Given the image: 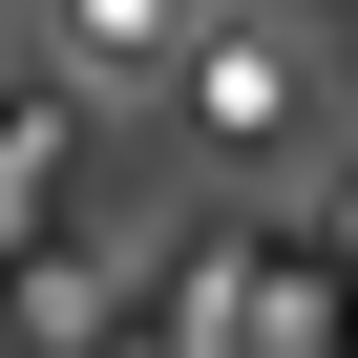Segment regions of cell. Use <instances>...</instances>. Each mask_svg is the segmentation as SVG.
<instances>
[{
	"label": "cell",
	"mask_w": 358,
	"mask_h": 358,
	"mask_svg": "<svg viewBox=\"0 0 358 358\" xmlns=\"http://www.w3.org/2000/svg\"><path fill=\"white\" fill-rule=\"evenodd\" d=\"M169 106H190V148H295L316 127V43L295 22H253V0H232V22H211V0H190V43H169Z\"/></svg>",
	"instance_id": "cell-1"
},
{
	"label": "cell",
	"mask_w": 358,
	"mask_h": 358,
	"mask_svg": "<svg viewBox=\"0 0 358 358\" xmlns=\"http://www.w3.org/2000/svg\"><path fill=\"white\" fill-rule=\"evenodd\" d=\"M64 43H85V85H148L169 43H190V0H64Z\"/></svg>",
	"instance_id": "cell-2"
}]
</instances>
